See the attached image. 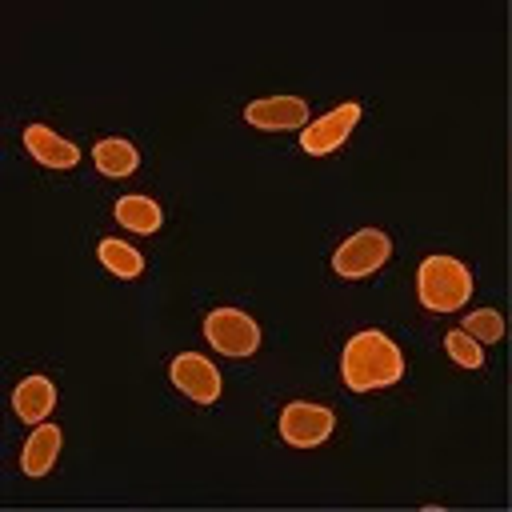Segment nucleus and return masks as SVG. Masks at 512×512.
Wrapping results in <instances>:
<instances>
[{
  "label": "nucleus",
  "mask_w": 512,
  "mask_h": 512,
  "mask_svg": "<svg viewBox=\"0 0 512 512\" xmlns=\"http://www.w3.org/2000/svg\"><path fill=\"white\" fill-rule=\"evenodd\" d=\"M340 376L352 392H372V388H388L404 376V352L396 348V340H388L376 328L356 332L344 352H340Z\"/></svg>",
  "instance_id": "1"
},
{
  "label": "nucleus",
  "mask_w": 512,
  "mask_h": 512,
  "mask_svg": "<svg viewBox=\"0 0 512 512\" xmlns=\"http://www.w3.org/2000/svg\"><path fill=\"white\" fill-rule=\"evenodd\" d=\"M416 296L428 312H456L472 296V276L456 256H424L416 268Z\"/></svg>",
  "instance_id": "2"
},
{
  "label": "nucleus",
  "mask_w": 512,
  "mask_h": 512,
  "mask_svg": "<svg viewBox=\"0 0 512 512\" xmlns=\"http://www.w3.org/2000/svg\"><path fill=\"white\" fill-rule=\"evenodd\" d=\"M388 256H392L388 232H384V228H360V232H352V236L332 252V268H336V276L360 280V276L376 272Z\"/></svg>",
  "instance_id": "3"
},
{
  "label": "nucleus",
  "mask_w": 512,
  "mask_h": 512,
  "mask_svg": "<svg viewBox=\"0 0 512 512\" xmlns=\"http://www.w3.org/2000/svg\"><path fill=\"white\" fill-rule=\"evenodd\" d=\"M204 340L224 356H252L260 348V324L240 308H216L204 320Z\"/></svg>",
  "instance_id": "4"
},
{
  "label": "nucleus",
  "mask_w": 512,
  "mask_h": 512,
  "mask_svg": "<svg viewBox=\"0 0 512 512\" xmlns=\"http://www.w3.org/2000/svg\"><path fill=\"white\" fill-rule=\"evenodd\" d=\"M332 424H336V416L324 404H308V400H292L280 412V436L292 448H316V444H324L332 436Z\"/></svg>",
  "instance_id": "5"
},
{
  "label": "nucleus",
  "mask_w": 512,
  "mask_h": 512,
  "mask_svg": "<svg viewBox=\"0 0 512 512\" xmlns=\"http://www.w3.org/2000/svg\"><path fill=\"white\" fill-rule=\"evenodd\" d=\"M356 120H360V104L356 100H344V104H336L332 112H324L320 120H312L300 132V148L312 152V156H328V152H336L348 140V132L356 128Z\"/></svg>",
  "instance_id": "6"
},
{
  "label": "nucleus",
  "mask_w": 512,
  "mask_h": 512,
  "mask_svg": "<svg viewBox=\"0 0 512 512\" xmlns=\"http://www.w3.org/2000/svg\"><path fill=\"white\" fill-rule=\"evenodd\" d=\"M244 120L252 128H264V132H284V128H308V100L304 96H264V100H252L244 108Z\"/></svg>",
  "instance_id": "7"
},
{
  "label": "nucleus",
  "mask_w": 512,
  "mask_h": 512,
  "mask_svg": "<svg viewBox=\"0 0 512 512\" xmlns=\"http://www.w3.org/2000/svg\"><path fill=\"white\" fill-rule=\"evenodd\" d=\"M168 376H172V384H176L184 396H192V400H200V404H212V400L220 396V372H216V364H212L208 356H200V352H180V356L172 360Z\"/></svg>",
  "instance_id": "8"
},
{
  "label": "nucleus",
  "mask_w": 512,
  "mask_h": 512,
  "mask_svg": "<svg viewBox=\"0 0 512 512\" xmlns=\"http://www.w3.org/2000/svg\"><path fill=\"white\" fill-rule=\"evenodd\" d=\"M24 148L32 152V160H40L44 168H76L80 164V148L64 136H56L48 124H28L24 128Z\"/></svg>",
  "instance_id": "9"
},
{
  "label": "nucleus",
  "mask_w": 512,
  "mask_h": 512,
  "mask_svg": "<svg viewBox=\"0 0 512 512\" xmlns=\"http://www.w3.org/2000/svg\"><path fill=\"white\" fill-rule=\"evenodd\" d=\"M52 404H56V384L48 376H24L16 384V392H12V408L28 424H44V416L52 412Z\"/></svg>",
  "instance_id": "10"
},
{
  "label": "nucleus",
  "mask_w": 512,
  "mask_h": 512,
  "mask_svg": "<svg viewBox=\"0 0 512 512\" xmlns=\"http://www.w3.org/2000/svg\"><path fill=\"white\" fill-rule=\"evenodd\" d=\"M56 456H60V428L56 424H36L32 436L20 448V468H24V476H44V472H52Z\"/></svg>",
  "instance_id": "11"
},
{
  "label": "nucleus",
  "mask_w": 512,
  "mask_h": 512,
  "mask_svg": "<svg viewBox=\"0 0 512 512\" xmlns=\"http://www.w3.org/2000/svg\"><path fill=\"white\" fill-rule=\"evenodd\" d=\"M92 160H96V168H100L104 176H128V172H136L140 152H136V144H128L124 136H108V140H96Z\"/></svg>",
  "instance_id": "12"
},
{
  "label": "nucleus",
  "mask_w": 512,
  "mask_h": 512,
  "mask_svg": "<svg viewBox=\"0 0 512 512\" xmlns=\"http://www.w3.org/2000/svg\"><path fill=\"white\" fill-rule=\"evenodd\" d=\"M116 224H124L132 232H156L164 224V212L152 196H120L116 200Z\"/></svg>",
  "instance_id": "13"
},
{
  "label": "nucleus",
  "mask_w": 512,
  "mask_h": 512,
  "mask_svg": "<svg viewBox=\"0 0 512 512\" xmlns=\"http://www.w3.org/2000/svg\"><path fill=\"white\" fill-rule=\"evenodd\" d=\"M100 264L112 272V276H120V280H132V276H140L144 272V256L132 248V244H124V240H100Z\"/></svg>",
  "instance_id": "14"
},
{
  "label": "nucleus",
  "mask_w": 512,
  "mask_h": 512,
  "mask_svg": "<svg viewBox=\"0 0 512 512\" xmlns=\"http://www.w3.org/2000/svg\"><path fill=\"white\" fill-rule=\"evenodd\" d=\"M464 332L472 340H480V344H496L504 336V320H500L496 308H476V312L464 316Z\"/></svg>",
  "instance_id": "15"
},
{
  "label": "nucleus",
  "mask_w": 512,
  "mask_h": 512,
  "mask_svg": "<svg viewBox=\"0 0 512 512\" xmlns=\"http://www.w3.org/2000/svg\"><path fill=\"white\" fill-rule=\"evenodd\" d=\"M444 352H448L460 368H480V364H484V344L472 340L464 328H456V332L444 336Z\"/></svg>",
  "instance_id": "16"
}]
</instances>
